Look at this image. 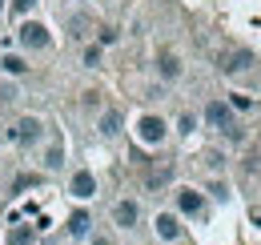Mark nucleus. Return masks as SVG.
<instances>
[{"label": "nucleus", "mask_w": 261, "mask_h": 245, "mask_svg": "<svg viewBox=\"0 0 261 245\" xmlns=\"http://www.w3.org/2000/svg\"><path fill=\"white\" fill-rule=\"evenodd\" d=\"M209 193H213L217 201H225V197H229V189H225V185H221V181H213V185H209Z\"/></svg>", "instance_id": "obj_22"}, {"label": "nucleus", "mask_w": 261, "mask_h": 245, "mask_svg": "<svg viewBox=\"0 0 261 245\" xmlns=\"http://www.w3.org/2000/svg\"><path fill=\"white\" fill-rule=\"evenodd\" d=\"M225 137H229V141H233V145H237V141H245V129H241V125L233 121V125H229V129H225Z\"/></svg>", "instance_id": "obj_20"}, {"label": "nucleus", "mask_w": 261, "mask_h": 245, "mask_svg": "<svg viewBox=\"0 0 261 245\" xmlns=\"http://www.w3.org/2000/svg\"><path fill=\"white\" fill-rule=\"evenodd\" d=\"M68 193H72L76 201H89V197L97 193V177H93L89 169H81V173H72V177H68Z\"/></svg>", "instance_id": "obj_6"}, {"label": "nucleus", "mask_w": 261, "mask_h": 245, "mask_svg": "<svg viewBox=\"0 0 261 245\" xmlns=\"http://www.w3.org/2000/svg\"><path fill=\"white\" fill-rule=\"evenodd\" d=\"M161 81H177V77H181V61H177V57H173V53H161Z\"/></svg>", "instance_id": "obj_11"}, {"label": "nucleus", "mask_w": 261, "mask_h": 245, "mask_svg": "<svg viewBox=\"0 0 261 245\" xmlns=\"http://www.w3.org/2000/svg\"><path fill=\"white\" fill-rule=\"evenodd\" d=\"M249 105H253V101H249V96H241V92H233V101H229V109H233V113H245Z\"/></svg>", "instance_id": "obj_17"}, {"label": "nucleus", "mask_w": 261, "mask_h": 245, "mask_svg": "<svg viewBox=\"0 0 261 245\" xmlns=\"http://www.w3.org/2000/svg\"><path fill=\"white\" fill-rule=\"evenodd\" d=\"M157 237H161V241H177V237H181L177 213H157Z\"/></svg>", "instance_id": "obj_9"}, {"label": "nucleus", "mask_w": 261, "mask_h": 245, "mask_svg": "<svg viewBox=\"0 0 261 245\" xmlns=\"http://www.w3.org/2000/svg\"><path fill=\"white\" fill-rule=\"evenodd\" d=\"M165 137H169V125H165L157 113H149V117L137 121V141H141V145H161Z\"/></svg>", "instance_id": "obj_2"}, {"label": "nucleus", "mask_w": 261, "mask_h": 245, "mask_svg": "<svg viewBox=\"0 0 261 245\" xmlns=\"http://www.w3.org/2000/svg\"><path fill=\"white\" fill-rule=\"evenodd\" d=\"M0 68H4L8 77H24V72H29V61H24V57H4Z\"/></svg>", "instance_id": "obj_14"}, {"label": "nucleus", "mask_w": 261, "mask_h": 245, "mask_svg": "<svg viewBox=\"0 0 261 245\" xmlns=\"http://www.w3.org/2000/svg\"><path fill=\"white\" fill-rule=\"evenodd\" d=\"M4 8H8V0H0V16H4Z\"/></svg>", "instance_id": "obj_26"}, {"label": "nucleus", "mask_w": 261, "mask_h": 245, "mask_svg": "<svg viewBox=\"0 0 261 245\" xmlns=\"http://www.w3.org/2000/svg\"><path fill=\"white\" fill-rule=\"evenodd\" d=\"M16 40H20L24 48H48V40H53V36H48V29H44V24L24 20V24L16 29Z\"/></svg>", "instance_id": "obj_3"}, {"label": "nucleus", "mask_w": 261, "mask_h": 245, "mask_svg": "<svg viewBox=\"0 0 261 245\" xmlns=\"http://www.w3.org/2000/svg\"><path fill=\"white\" fill-rule=\"evenodd\" d=\"M68 237H93V213L89 209H76V213L68 217Z\"/></svg>", "instance_id": "obj_7"}, {"label": "nucleus", "mask_w": 261, "mask_h": 245, "mask_svg": "<svg viewBox=\"0 0 261 245\" xmlns=\"http://www.w3.org/2000/svg\"><path fill=\"white\" fill-rule=\"evenodd\" d=\"M85 64H89V68L100 64V44H89V48H85Z\"/></svg>", "instance_id": "obj_18"}, {"label": "nucleus", "mask_w": 261, "mask_h": 245, "mask_svg": "<svg viewBox=\"0 0 261 245\" xmlns=\"http://www.w3.org/2000/svg\"><path fill=\"white\" fill-rule=\"evenodd\" d=\"M165 181H169V169H157V173H153V177H149V185H153V189H161Z\"/></svg>", "instance_id": "obj_21"}, {"label": "nucleus", "mask_w": 261, "mask_h": 245, "mask_svg": "<svg viewBox=\"0 0 261 245\" xmlns=\"http://www.w3.org/2000/svg\"><path fill=\"white\" fill-rule=\"evenodd\" d=\"M40 137H44V121L33 117V113H24V117H16V121L8 125V141H12V145H20V149L36 145Z\"/></svg>", "instance_id": "obj_1"}, {"label": "nucleus", "mask_w": 261, "mask_h": 245, "mask_svg": "<svg viewBox=\"0 0 261 245\" xmlns=\"http://www.w3.org/2000/svg\"><path fill=\"white\" fill-rule=\"evenodd\" d=\"M44 161H48V169H61V165H65V145H61V137H53V145H48Z\"/></svg>", "instance_id": "obj_13"}, {"label": "nucleus", "mask_w": 261, "mask_h": 245, "mask_svg": "<svg viewBox=\"0 0 261 245\" xmlns=\"http://www.w3.org/2000/svg\"><path fill=\"white\" fill-rule=\"evenodd\" d=\"M137 221H141V205H137L133 197H125V201L113 205V225H117V229H137Z\"/></svg>", "instance_id": "obj_4"}, {"label": "nucleus", "mask_w": 261, "mask_h": 245, "mask_svg": "<svg viewBox=\"0 0 261 245\" xmlns=\"http://www.w3.org/2000/svg\"><path fill=\"white\" fill-rule=\"evenodd\" d=\"M205 125L225 133L229 125H233V109H229V101H209V109H205Z\"/></svg>", "instance_id": "obj_5"}, {"label": "nucleus", "mask_w": 261, "mask_h": 245, "mask_svg": "<svg viewBox=\"0 0 261 245\" xmlns=\"http://www.w3.org/2000/svg\"><path fill=\"white\" fill-rule=\"evenodd\" d=\"M100 44H117V32H113V29H100Z\"/></svg>", "instance_id": "obj_24"}, {"label": "nucleus", "mask_w": 261, "mask_h": 245, "mask_svg": "<svg viewBox=\"0 0 261 245\" xmlns=\"http://www.w3.org/2000/svg\"><path fill=\"white\" fill-rule=\"evenodd\" d=\"M100 133H105V137H117V133H121V113H117V109H109V113L100 117Z\"/></svg>", "instance_id": "obj_12"}, {"label": "nucleus", "mask_w": 261, "mask_h": 245, "mask_svg": "<svg viewBox=\"0 0 261 245\" xmlns=\"http://www.w3.org/2000/svg\"><path fill=\"white\" fill-rule=\"evenodd\" d=\"M249 64H253V53H245V48H241V53H233V57L221 61V72H241V68H249Z\"/></svg>", "instance_id": "obj_10"}, {"label": "nucleus", "mask_w": 261, "mask_h": 245, "mask_svg": "<svg viewBox=\"0 0 261 245\" xmlns=\"http://www.w3.org/2000/svg\"><path fill=\"white\" fill-rule=\"evenodd\" d=\"M93 245H113V241H109V237H93Z\"/></svg>", "instance_id": "obj_25"}, {"label": "nucleus", "mask_w": 261, "mask_h": 245, "mask_svg": "<svg viewBox=\"0 0 261 245\" xmlns=\"http://www.w3.org/2000/svg\"><path fill=\"white\" fill-rule=\"evenodd\" d=\"M205 209V197L197 193V189H177V213H201Z\"/></svg>", "instance_id": "obj_8"}, {"label": "nucleus", "mask_w": 261, "mask_h": 245, "mask_svg": "<svg viewBox=\"0 0 261 245\" xmlns=\"http://www.w3.org/2000/svg\"><path fill=\"white\" fill-rule=\"evenodd\" d=\"M36 0H8V8H12V16H24L29 8H33Z\"/></svg>", "instance_id": "obj_19"}, {"label": "nucleus", "mask_w": 261, "mask_h": 245, "mask_svg": "<svg viewBox=\"0 0 261 245\" xmlns=\"http://www.w3.org/2000/svg\"><path fill=\"white\" fill-rule=\"evenodd\" d=\"M12 96H16V85H0V105H8Z\"/></svg>", "instance_id": "obj_23"}, {"label": "nucleus", "mask_w": 261, "mask_h": 245, "mask_svg": "<svg viewBox=\"0 0 261 245\" xmlns=\"http://www.w3.org/2000/svg\"><path fill=\"white\" fill-rule=\"evenodd\" d=\"M8 245H33V229H29V225H20V229H12V237H8Z\"/></svg>", "instance_id": "obj_15"}, {"label": "nucleus", "mask_w": 261, "mask_h": 245, "mask_svg": "<svg viewBox=\"0 0 261 245\" xmlns=\"http://www.w3.org/2000/svg\"><path fill=\"white\" fill-rule=\"evenodd\" d=\"M193 129H197V117H193V113H181V121H177V133H181V137H189Z\"/></svg>", "instance_id": "obj_16"}]
</instances>
